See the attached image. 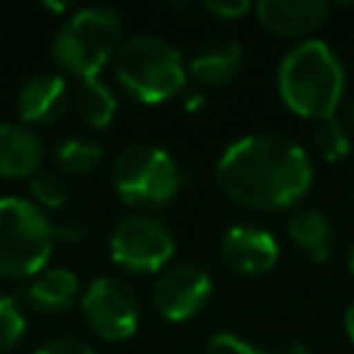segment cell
I'll use <instances>...</instances> for the list:
<instances>
[{
	"instance_id": "cell-1",
	"label": "cell",
	"mask_w": 354,
	"mask_h": 354,
	"mask_svg": "<svg viewBox=\"0 0 354 354\" xmlns=\"http://www.w3.org/2000/svg\"><path fill=\"white\" fill-rule=\"evenodd\" d=\"M216 183L241 207L285 210L310 191L313 163L293 138L260 133L224 149L216 163Z\"/></svg>"
},
{
	"instance_id": "cell-2",
	"label": "cell",
	"mask_w": 354,
	"mask_h": 354,
	"mask_svg": "<svg viewBox=\"0 0 354 354\" xmlns=\"http://www.w3.org/2000/svg\"><path fill=\"white\" fill-rule=\"evenodd\" d=\"M346 72L337 53L321 39L293 44L277 66V94L301 119H332L343 102Z\"/></svg>"
},
{
	"instance_id": "cell-3",
	"label": "cell",
	"mask_w": 354,
	"mask_h": 354,
	"mask_svg": "<svg viewBox=\"0 0 354 354\" xmlns=\"http://www.w3.org/2000/svg\"><path fill=\"white\" fill-rule=\"evenodd\" d=\"M119 86L144 105H160L185 88L188 69L177 47L160 36H133L122 41L113 58Z\"/></svg>"
},
{
	"instance_id": "cell-4",
	"label": "cell",
	"mask_w": 354,
	"mask_h": 354,
	"mask_svg": "<svg viewBox=\"0 0 354 354\" xmlns=\"http://www.w3.org/2000/svg\"><path fill=\"white\" fill-rule=\"evenodd\" d=\"M122 47V17L111 6L77 8L53 39L55 64L77 80H91Z\"/></svg>"
},
{
	"instance_id": "cell-5",
	"label": "cell",
	"mask_w": 354,
	"mask_h": 354,
	"mask_svg": "<svg viewBox=\"0 0 354 354\" xmlns=\"http://www.w3.org/2000/svg\"><path fill=\"white\" fill-rule=\"evenodd\" d=\"M55 241V224L33 199L0 196V277L41 274Z\"/></svg>"
},
{
	"instance_id": "cell-6",
	"label": "cell",
	"mask_w": 354,
	"mask_h": 354,
	"mask_svg": "<svg viewBox=\"0 0 354 354\" xmlns=\"http://www.w3.org/2000/svg\"><path fill=\"white\" fill-rule=\"evenodd\" d=\"M111 180L122 202L158 210L174 199L180 188V169L166 149L155 144H130L116 155Z\"/></svg>"
},
{
	"instance_id": "cell-7",
	"label": "cell",
	"mask_w": 354,
	"mask_h": 354,
	"mask_svg": "<svg viewBox=\"0 0 354 354\" xmlns=\"http://www.w3.org/2000/svg\"><path fill=\"white\" fill-rule=\"evenodd\" d=\"M111 260L136 274L160 271L174 254V235L163 221L147 213H133L116 221L108 238Z\"/></svg>"
},
{
	"instance_id": "cell-8",
	"label": "cell",
	"mask_w": 354,
	"mask_h": 354,
	"mask_svg": "<svg viewBox=\"0 0 354 354\" xmlns=\"http://www.w3.org/2000/svg\"><path fill=\"white\" fill-rule=\"evenodd\" d=\"M86 324L111 343H122L138 329V299L133 288L119 277H97L80 296Z\"/></svg>"
},
{
	"instance_id": "cell-9",
	"label": "cell",
	"mask_w": 354,
	"mask_h": 354,
	"mask_svg": "<svg viewBox=\"0 0 354 354\" xmlns=\"http://www.w3.org/2000/svg\"><path fill=\"white\" fill-rule=\"evenodd\" d=\"M210 274L196 263H177L160 271L152 288V304L166 321H188L210 301Z\"/></svg>"
},
{
	"instance_id": "cell-10",
	"label": "cell",
	"mask_w": 354,
	"mask_h": 354,
	"mask_svg": "<svg viewBox=\"0 0 354 354\" xmlns=\"http://www.w3.org/2000/svg\"><path fill=\"white\" fill-rule=\"evenodd\" d=\"M221 260L241 277H263L279 260L277 238L254 224H235L221 235Z\"/></svg>"
},
{
	"instance_id": "cell-11",
	"label": "cell",
	"mask_w": 354,
	"mask_h": 354,
	"mask_svg": "<svg viewBox=\"0 0 354 354\" xmlns=\"http://www.w3.org/2000/svg\"><path fill=\"white\" fill-rule=\"evenodd\" d=\"M69 102H72L69 86L55 72H41V75L28 77L17 94V111L28 127L30 124H55L66 113Z\"/></svg>"
},
{
	"instance_id": "cell-12",
	"label": "cell",
	"mask_w": 354,
	"mask_h": 354,
	"mask_svg": "<svg viewBox=\"0 0 354 354\" xmlns=\"http://www.w3.org/2000/svg\"><path fill=\"white\" fill-rule=\"evenodd\" d=\"M257 22L277 36H307L329 17L324 0H260L254 8Z\"/></svg>"
},
{
	"instance_id": "cell-13",
	"label": "cell",
	"mask_w": 354,
	"mask_h": 354,
	"mask_svg": "<svg viewBox=\"0 0 354 354\" xmlns=\"http://www.w3.org/2000/svg\"><path fill=\"white\" fill-rule=\"evenodd\" d=\"M185 69L199 86H227L243 69V47L235 39H210L191 55Z\"/></svg>"
},
{
	"instance_id": "cell-14",
	"label": "cell",
	"mask_w": 354,
	"mask_h": 354,
	"mask_svg": "<svg viewBox=\"0 0 354 354\" xmlns=\"http://www.w3.org/2000/svg\"><path fill=\"white\" fill-rule=\"evenodd\" d=\"M44 144L25 122H0V177H30L39 171Z\"/></svg>"
},
{
	"instance_id": "cell-15",
	"label": "cell",
	"mask_w": 354,
	"mask_h": 354,
	"mask_svg": "<svg viewBox=\"0 0 354 354\" xmlns=\"http://www.w3.org/2000/svg\"><path fill=\"white\" fill-rule=\"evenodd\" d=\"M288 238L299 252H304L315 263L329 260V254L335 249L332 221L321 210H313V207L299 210L288 218Z\"/></svg>"
},
{
	"instance_id": "cell-16",
	"label": "cell",
	"mask_w": 354,
	"mask_h": 354,
	"mask_svg": "<svg viewBox=\"0 0 354 354\" xmlns=\"http://www.w3.org/2000/svg\"><path fill=\"white\" fill-rule=\"evenodd\" d=\"M80 277L69 268H44L33 277L28 288V299L41 313H64L69 310L83 293H80Z\"/></svg>"
},
{
	"instance_id": "cell-17",
	"label": "cell",
	"mask_w": 354,
	"mask_h": 354,
	"mask_svg": "<svg viewBox=\"0 0 354 354\" xmlns=\"http://www.w3.org/2000/svg\"><path fill=\"white\" fill-rule=\"evenodd\" d=\"M72 105H75L77 116L94 130L108 127L116 116V94L100 77L80 80L75 94H72Z\"/></svg>"
},
{
	"instance_id": "cell-18",
	"label": "cell",
	"mask_w": 354,
	"mask_h": 354,
	"mask_svg": "<svg viewBox=\"0 0 354 354\" xmlns=\"http://www.w3.org/2000/svg\"><path fill=\"white\" fill-rule=\"evenodd\" d=\"M102 160V147L88 138H64L55 147V163L66 174H88Z\"/></svg>"
},
{
	"instance_id": "cell-19",
	"label": "cell",
	"mask_w": 354,
	"mask_h": 354,
	"mask_svg": "<svg viewBox=\"0 0 354 354\" xmlns=\"http://www.w3.org/2000/svg\"><path fill=\"white\" fill-rule=\"evenodd\" d=\"M313 141H315V149L324 160L329 163H337L348 155L351 149V136L346 130V124L340 119H324L315 124V133H313Z\"/></svg>"
},
{
	"instance_id": "cell-20",
	"label": "cell",
	"mask_w": 354,
	"mask_h": 354,
	"mask_svg": "<svg viewBox=\"0 0 354 354\" xmlns=\"http://www.w3.org/2000/svg\"><path fill=\"white\" fill-rule=\"evenodd\" d=\"M30 196L41 210H55L66 202V183L55 171L39 169L36 174H30Z\"/></svg>"
},
{
	"instance_id": "cell-21",
	"label": "cell",
	"mask_w": 354,
	"mask_h": 354,
	"mask_svg": "<svg viewBox=\"0 0 354 354\" xmlns=\"http://www.w3.org/2000/svg\"><path fill=\"white\" fill-rule=\"evenodd\" d=\"M25 335V315L11 296H0V354L14 348Z\"/></svg>"
},
{
	"instance_id": "cell-22",
	"label": "cell",
	"mask_w": 354,
	"mask_h": 354,
	"mask_svg": "<svg viewBox=\"0 0 354 354\" xmlns=\"http://www.w3.org/2000/svg\"><path fill=\"white\" fill-rule=\"evenodd\" d=\"M205 354H268L263 346L235 335V332H216L207 346H205Z\"/></svg>"
},
{
	"instance_id": "cell-23",
	"label": "cell",
	"mask_w": 354,
	"mask_h": 354,
	"mask_svg": "<svg viewBox=\"0 0 354 354\" xmlns=\"http://www.w3.org/2000/svg\"><path fill=\"white\" fill-rule=\"evenodd\" d=\"M33 354H94V348L80 337H55V340L39 346Z\"/></svg>"
},
{
	"instance_id": "cell-24",
	"label": "cell",
	"mask_w": 354,
	"mask_h": 354,
	"mask_svg": "<svg viewBox=\"0 0 354 354\" xmlns=\"http://www.w3.org/2000/svg\"><path fill=\"white\" fill-rule=\"evenodd\" d=\"M202 8L210 11L213 17H221V19H238V17H243V14L252 11V6H249L246 0H227V3H216V0H210V3H205Z\"/></svg>"
},
{
	"instance_id": "cell-25",
	"label": "cell",
	"mask_w": 354,
	"mask_h": 354,
	"mask_svg": "<svg viewBox=\"0 0 354 354\" xmlns=\"http://www.w3.org/2000/svg\"><path fill=\"white\" fill-rule=\"evenodd\" d=\"M343 329H346V337H348L351 346H354V301L348 304V310H346V315H343Z\"/></svg>"
},
{
	"instance_id": "cell-26",
	"label": "cell",
	"mask_w": 354,
	"mask_h": 354,
	"mask_svg": "<svg viewBox=\"0 0 354 354\" xmlns=\"http://www.w3.org/2000/svg\"><path fill=\"white\" fill-rule=\"evenodd\" d=\"M205 105V97L199 94V91H191L188 97H185V111H199Z\"/></svg>"
},
{
	"instance_id": "cell-27",
	"label": "cell",
	"mask_w": 354,
	"mask_h": 354,
	"mask_svg": "<svg viewBox=\"0 0 354 354\" xmlns=\"http://www.w3.org/2000/svg\"><path fill=\"white\" fill-rule=\"evenodd\" d=\"M343 124H346V130H348V136H354V100L346 105V111H343Z\"/></svg>"
},
{
	"instance_id": "cell-28",
	"label": "cell",
	"mask_w": 354,
	"mask_h": 354,
	"mask_svg": "<svg viewBox=\"0 0 354 354\" xmlns=\"http://www.w3.org/2000/svg\"><path fill=\"white\" fill-rule=\"evenodd\" d=\"M279 354H313V348H307L304 343H290V346H285Z\"/></svg>"
},
{
	"instance_id": "cell-29",
	"label": "cell",
	"mask_w": 354,
	"mask_h": 354,
	"mask_svg": "<svg viewBox=\"0 0 354 354\" xmlns=\"http://www.w3.org/2000/svg\"><path fill=\"white\" fill-rule=\"evenodd\" d=\"M348 271L354 274V243H351V249H348Z\"/></svg>"
},
{
	"instance_id": "cell-30",
	"label": "cell",
	"mask_w": 354,
	"mask_h": 354,
	"mask_svg": "<svg viewBox=\"0 0 354 354\" xmlns=\"http://www.w3.org/2000/svg\"><path fill=\"white\" fill-rule=\"evenodd\" d=\"M47 8H50V11H64L66 6H64V3H47Z\"/></svg>"
},
{
	"instance_id": "cell-31",
	"label": "cell",
	"mask_w": 354,
	"mask_h": 354,
	"mask_svg": "<svg viewBox=\"0 0 354 354\" xmlns=\"http://www.w3.org/2000/svg\"><path fill=\"white\" fill-rule=\"evenodd\" d=\"M351 196H354V191H351Z\"/></svg>"
}]
</instances>
